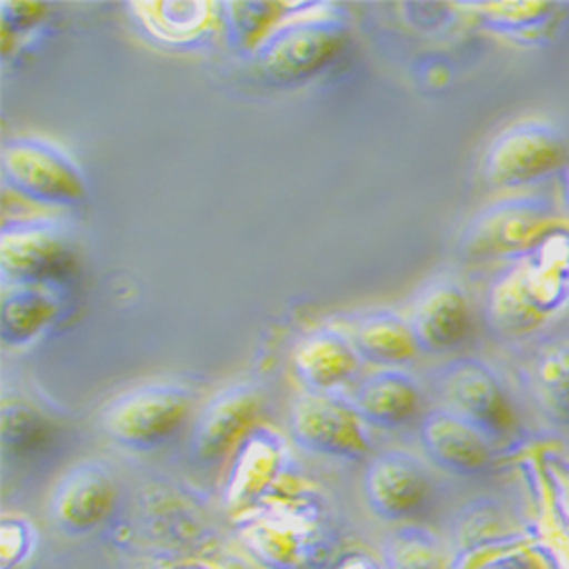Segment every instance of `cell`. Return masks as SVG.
I'll use <instances>...</instances> for the list:
<instances>
[{
  "mask_svg": "<svg viewBox=\"0 0 569 569\" xmlns=\"http://www.w3.org/2000/svg\"><path fill=\"white\" fill-rule=\"evenodd\" d=\"M569 308V230L556 228L492 284L488 312L497 330L519 338Z\"/></svg>",
  "mask_w": 569,
  "mask_h": 569,
  "instance_id": "obj_1",
  "label": "cell"
},
{
  "mask_svg": "<svg viewBox=\"0 0 569 569\" xmlns=\"http://www.w3.org/2000/svg\"><path fill=\"white\" fill-rule=\"evenodd\" d=\"M345 41L347 28L333 17H295L258 46L256 64L271 84H297L333 62Z\"/></svg>",
  "mask_w": 569,
  "mask_h": 569,
  "instance_id": "obj_2",
  "label": "cell"
},
{
  "mask_svg": "<svg viewBox=\"0 0 569 569\" xmlns=\"http://www.w3.org/2000/svg\"><path fill=\"white\" fill-rule=\"evenodd\" d=\"M189 412L192 395L184 388L151 383L110 401L101 415V429L119 447L149 451L173 438Z\"/></svg>",
  "mask_w": 569,
  "mask_h": 569,
  "instance_id": "obj_3",
  "label": "cell"
},
{
  "mask_svg": "<svg viewBox=\"0 0 569 569\" xmlns=\"http://www.w3.org/2000/svg\"><path fill=\"white\" fill-rule=\"evenodd\" d=\"M565 134L549 121L529 119L501 130L483 158V176L492 187L517 189L538 182L567 164Z\"/></svg>",
  "mask_w": 569,
  "mask_h": 569,
  "instance_id": "obj_4",
  "label": "cell"
},
{
  "mask_svg": "<svg viewBox=\"0 0 569 569\" xmlns=\"http://www.w3.org/2000/svg\"><path fill=\"white\" fill-rule=\"evenodd\" d=\"M556 228L553 201L547 197H512L473 217L460 247L469 258H519Z\"/></svg>",
  "mask_w": 569,
  "mask_h": 569,
  "instance_id": "obj_5",
  "label": "cell"
},
{
  "mask_svg": "<svg viewBox=\"0 0 569 569\" xmlns=\"http://www.w3.org/2000/svg\"><path fill=\"white\" fill-rule=\"evenodd\" d=\"M3 180L14 194L56 208L87 201V184L76 162L49 141L21 137L3 149Z\"/></svg>",
  "mask_w": 569,
  "mask_h": 569,
  "instance_id": "obj_6",
  "label": "cell"
},
{
  "mask_svg": "<svg viewBox=\"0 0 569 569\" xmlns=\"http://www.w3.org/2000/svg\"><path fill=\"white\" fill-rule=\"evenodd\" d=\"M367 426L353 401L333 392H306L290 410L292 440L323 458L362 460L371 447Z\"/></svg>",
  "mask_w": 569,
  "mask_h": 569,
  "instance_id": "obj_7",
  "label": "cell"
},
{
  "mask_svg": "<svg viewBox=\"0 0 569 569\" xmlns=\"http://www.w3.org/2000/svg\"><path fill=\"white\" fill-rule=\"evenodd\" d=\"M445 408L481 429L490 440H501L515 429V408L499 376L481 360H456L440 378Z\"/></svg>",
  "mask_w": 569,
  "mask_h": 569,
  "instance_id": "obj_8",
  "label": "cell"
},
{
  "mask_svg": "<svg viewBox=\"0 0 569 569\" xmlns=\"http://www.w3.org/2000/svg\"><path fill=\"white\" fill-rule=\"evenodd\" d=\"M0 264L14 284L43 288L73 269V251L53 223L14 221L0 237Z\"/></svg>",
  "mask_w": 569,
  "mask_h": 569,
  "instance_id": "obj_9",
  "label": "cell"
},
{
  "mask_svg": "<svg viewBox=\"0 0 569 569\" xmlns=\"http://www.w3.org/2000/svg\"><path fill=\"white\" fill-rule=\"evenodd\" d=\"M117 503V483L112 471L101 462H78L51 492L49 517L53 525L71 536H84L99 529Z\"/></svg>",
  "mask_w": 569,
  "mask_h": 569,
  "instance_id": "obj_10",
  "label": "cell"
},
{
  "mask_svg": "<svg viewBox=\"0 0 569 569\" xmlns=\"http://www.w3.org/2000/svg\"><path fill=\"white\" fill-rule=\"evenodd\" d=\"M431 477L423 462L401 449L378 453L365 473V499L376 517L401 521L423 508Z\"/></svg>",
  "mask_w": 569,
  "mask_h": 569,
  "instance_id": "obj_11",
  "label": "cell"
},
{
  "mask_svg": "<svg viewBox=\"0 0 569 569\" xmlns=\"http://www.w3.org/2000/svg\"><path fill=\"white\" fill-rule=\"evenodd\" d=\"M260 399L247 386H232L219 392L199 412L189 449L201 462H217L237 451L256 431Z\"/></svg>",
  "mask_w": 569,
  "mask_h": 569,
  "instance_id": "obj_12",
  "label": "cell"
},
{
  "mask_svg": "<svg viewBox=\"0 0 569 569\" xmlns=\"http://www.w3.org/2000/svg\"><path fill=\"white\" fill-rule=\"evenodd\" d=\"M419 433L426 456L449 473L471 477L492 462L495 440L449 408H438L426 415Z\"/></svg>",
  "mask_w": 569,
  "mask_h": 569,
  "instance_id": "obj_13",
  "label": "cell"
},
{
  "mask_svg": "<svg viewBox=\"0 0 569 569\" xmlns=\"http://www.w3.org/2000/svg\"><path fill=\"white\" fill-rule=\"evenodd\" d=\"M234 453L226 501L232 510H247L264 499L282 477L288 447L276 431L258 426Z\"/></svg>",
  "mask_w": 569,
  "mask_h": 569,
  "instance_id": "obj_14",
  "label": "cell"
},
{
  "mask_svg": "<svg viewBox=\"0 0 569 569\" xmlns=\"http://www.w3.org/2000/svg\"><path fill=\"white\" fill-rule=\"evenodd\" d=\"M410 328L417 347L429 353H442L458 347L469 330V301L453 280H438L415 301Z\"/></svg>",
  "mask_w": 569,
  "mask_h": 569,
  "instance_id": "obj_15",
  "label": "cell"
},
{
  "mask_svg": "<svg viewBox=\"0 0 569 569\" xmlns=\"http://www.w3.org/2000/svg\"><path fill=\"white\" fill-rule=\"evenodd\" d=\"M351 401L367 423L397 429L417 415L421 392L410 373L401 369H381L365 378Z\"/></svg>",
  "mask_w": 569,
  "mask_h": 569,
  "instance_id": "obj_16",
  "label": "cell"
},
{
  "mask_svg": "<svg viewBox=\"0 0 569 569\" xmlns=\"http://www.w3.org/2000/svg\"><path fill=\"white\" fill-rule=\"evenodd\" d=\"M360 356L336 330L310 336L295 351V371L308 392H333L356 373Z\"/></svg>",
  "mask_w": 569,
  "mask_h": 569,
  "instance_id": "obj_17",
  "label": "cell"
},
{
  "mask_svg": "<svg viewBox=\"0 0 569 569\" xmlns=\"http://www.w3.org/2000/svg\"><path fill=\"white\" fill-rule=\"evenodd\" d=\"M353 347L360 358L386 369H397V365L412 360L419 351L410 321L392 312L367 317L356 330Z\"/></svg>",
  "mask_w": 569,
  "mask_h": 569,
  "instance_id": "obj_18",
  "label": "cell"
},
{
  "mask_svg": "<svg viewBox=\"0 0 569 569\" xmlns=\"http://www.w3.org/2000/svg\"><path fill=\"white\" fill-rule=\"evenodd\" d=\"M132 8L141 12V21L156 37L171 43L208 37L221 10L214 3H134Z\"/></svg>",
  "mask_w": 569,
  "mask_h": 569,
  "instance_id": "obj_19",
  "label": "cell"
},
{
  "mask_svg": "<svg viewBox=\"0 0 569 569\" xmlns=\"http://www.w3.org/2000/svg\"><path fill=\"white\" fill-rule=\"evenodd\" d=\"M3 340L12 347L32 342L56 319V301L43 288L14 284L3 292Z\"/></svg>",
  "mask_w": 569,
  "mask_h": 569,
  "instance_id": "obj_20",
  "label": "cell"
},
{
  "mask_svg": "<svg viewBox=\"0 0 569 569\" xmlns=\"http://www.w3.org/2000/svg\"><path fill=\"white\" fill-rule=\"evenodd\" d=\"M469 10L477 12L479 21L508 39L533 43L551 30L556 21L553 3H471Z\"/></svg>",
  "mask_w": 569,
  "mask_h": 569,
  "instance_id": "obj_21",
  "label": "cell"
},
{
  "mask_svg": "<svg viewBox=\"0 0 569 569\" xmlns=\"http://www.w3.org/2000/svg\"><path fill=\"white\" fill-rule=\"evenodd\" d=\"M386 569H456L445 545L423 527L395 531L383 549Z\"/></svg>",
  "mask_w": 569,
  "mask_h": 569,
  "instance_id": "obj_22",
  "label": "cell"
},
{
  "mask_svg": "<svg viewBox=\"0 0 569 569\" xmlns=\"http://www.w3.org/2000/svg\"><path fill=\"white\" fill-rule=\"evenodd\" d=\"M536 397L545 412L569 429V342L551 345L536 365Z\"/></svg>",
  "mask_w": 569,
  "mask_h": 569,
  "instance_id": "obj_23",
  "label": "cell"
},
{
  "mask_svg": "<svg viewBox=\"0 0 569 569\" xmlns=\"http://www.w3.org/2000/svg\"><path fill=\"white\" fill-rule=\"evenodd\" d=\"M247 542L273 567H295L303 556L299 529L284 517H258L244 529Z\"/></svg>",
  "mask_w": 569,
  "mask_h": 569,
  "instance_id": "obj_24",
  "label": "cell"
},
{
  "mask_svg": "<svg viewBox=\"0 0 569 569\" xmlns=\"http://www.w3.org/2000/svg\"><path fill=\"white\" fill-rule=\"evenodd\" d=\"M288 3H223V21L232 46L253 51L276 30L284 10H292Z\"/></svg>",
  "mask_w": 569,
  "mask_h": 569,
  "instance_id": "obj_25",
  "label": "cell"
},
{
  "mask_svg": "<svg viewBox=\"0 0 569 569\" xmlns=\"http://www.w3.org/2000/svg\"><path fill=\"white\" fill-rule=\"evenodd\" d=\"M51 426L26 403L3 406V447L12 456H30L49 440Z\"/></svg>",
  "mask_w": 569,
  "mask_h": 569,
  "instance_id": "obj_26",
  "label": "cell"
},
{
  "mask_svg": "<svg viewBox=\"0 0 569 569\" xmlns=\"http://www.w3.org/2000/svg\"><path fill=\"white\" fill-rule=\"evenodd\" d=\"M542 469L551 525L560 536L569 540V458L560 453H547Z\"/></svg>",
  "mask_w": 569,
  "mask_h": 569,
  "instance_id": "obj_27",
  "label": "cell"
},
{
  "mask_svg": "<svg viewBox=\"0 0 569 569\" xmlns=\"http://www.w3.org/2000/svg\"><path fill=\"white\" fill-rule=\"evenodd\" d=\"M37 533L28 519L19 515H6L0 527V560L3 569H19L32 556Z\"/></svg>",
  "mask_w": 569,
  "mask_h": 569,
  "instance_id": "obj_28",
  "label": "cell"
},
{
  "mask_svg": "<svg viewBox=\"0 0 569 569\" xmlns=\"http://www.w3.org/2000/svg\"><path fill=\"white\" fill-rule=\"evenodd\" d=\"M533 545L527 547H519L512 553H508L506 558H501L492 569H540V560L533 556L531 551Z\"/></svg>",
  "mask_w": 569,
  "mask_h": 569,
  "instance_id": "obj_29",
  "label": "cell"
},
{
  "mask_svg": "<svg viewBox=\"0 0 569 569\" xmlns=\"http://www.w3.org/2000/svg\"><path fill=\"white\" fill-rule=\"evenodd\" d=\"M333 569H386V567L367 551H349L333 565Z\"/></svg>",
  "mask_w": 569,
  "mask_h": 569,
  "instance_id": "obj_30",
  "label": "cell"
},
{
  "mask_svg": "<svg viewBox=\"0 0 569 569\" xmlns=\"http://www.w3.org/2000/svg\"><path fill=\"white\" fill-rule=\"evenodd\" d=\"M565 201H567V210H569V169L565 176Z\"/></svg>",
  "mask_w": 569,
  "mask_h": 569,
  "instance_id": "obj_31",
  "label": "cell"
},
{
  "mask_svg": "<svg viewBox=\"0 0 569 569\" xmlns=\"http://www.w3.org/2000/svg\"><path fill=\"white\" fill-rule=\"evenodd\" d=\"M178 569H212V567H208V565H182V567H178Z\"/></svg>",
  "mask_w": 569,
  "mask_h": 569,
  "instance_id": "obj_32",
  "label": "cell"
}]
</instances>
